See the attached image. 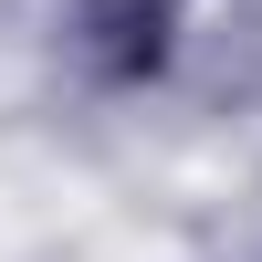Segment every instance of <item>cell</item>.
Listing matches in <instances>:
<instances>
[{
  "label": "cell",
  "mask_w": 262,
  "mask_h": 262,
  "mask_svg": "<svg viewBox=\"0 0 262 262\" xmlns=\"http://www.w3.org/2000/svg\"><path fill=\"white\" fill-rule=\"evenodd\" d=\"M158 32H168L158 0H84V53L105 74H147L158 63Z\"/></svg>",
  "instance_id": "6da1fadb"
}]
</instances>
